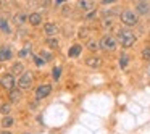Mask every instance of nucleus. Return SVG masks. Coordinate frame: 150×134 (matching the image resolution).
Instances as JSON below:
<instances>
[{
  "mask_svg": "<svg viewBox=\"0 0 150 134\" xmlns=\"http://www.w3.org/2000/svg\"><path fill=\"white\" fill-rule=\"evenodd\" d=\"M24 21H26V15H24V13H18L16 16H15V23L20 24V26L24 23Z\"/></svg>",
  "mask_w": 150,
  "mask_h": 134,
  "instance_id": "obj_22",
  "label": "nucleus"
},
{
  "mask_svg": "<svg viewBox=\"0 0 150 134\" xmlns=\"http://www.w3.org/2000/svg\"><path fill=\"white\" fill-rule=\"evenodd\" d=\"M116 0H102V4L103 5H108V4H115Z\"/></svg>",
  "mask_w": 150,
  "mask_h": 134,
  "instance_id": "obj_32",
  "label": "nucleus"
},
{
  "mask_svg": "<svg viewBox=\"0 0 150 134\" xmlns=\"http://www.w3.org/2000/svg\"><path fill=\"white\" fill-rule=\"evenodd\" d=\"M40 5H42V7H49V5H50V0H42V2H40Z\"/></svg>",
  "mask_w": 150,
  "mask_h": 134,
  "instance_id": "obj_31",
  "label": "nucleus"
},
{
  "mask_svg": "<svg viewBox=\"0 0 150 134\" xmlns=\"http://www.w3.org/2000/svg\"><path fill=\"white\" fill-rule=\"evenodd\" d=\"M142 58L144 60H150V47H145L142 50Z\"/></svg>",
  "mask_w": 150,
  "mask_h": 134,
  "instance_id": "obj_26",
  "label": "nucleus"
},
{
  "mask_svg": "<svg viewBox=\"0 0 150 134\" xmlns=\"http://www.w3.org/2000/svg\"><path fill=\"white\" fill-rule=\"evenodd\" d=\"M0 86L5 89V91H11V89L15 87V78L11 73H7V74H4L2 78H0Z\"/></svg>",
  "mask_w": 150,
  "mask_h": 134,
  "instance_id": "obj_5",
  "label": "nucleus"
},
{
  "mask_svg": "<svg viewBox=\"0 0 150 134\" xmlns=\"http://www.w3.org/2000/svg\"><path fill=\"white\" fill-rule=\"evenodd\" d=\"M11 57H13V53H11L10 47H8V45L0 47V60H2V62H8Z\"/></svg>",
  "mask_w": 150,
  "mask_h": 134,
  "instance_id": "obj_8",
  "label": "nucleus"
},
{
  "mask_svg": "<svg viewBox=\"0 0 150 134\" xmlns=\"http://www.w3.org/2000/svg\"><path fill=\"white\" fill-rule=\"evenodd\" d=\"M21 100V89L18 87V89H11L10 91V102L11 104H18V102Z\"/></svg>",
  "mask_w": 150,
  "mask_h": 134,
  "instance_id": "obj_11",
  "label": "nucleus"
},
{
  "mask_svg": "<svg viewBox=\"0 0 150 134\" xmlns=\"http://www.w3.org/2000/svg\"><path fill=\"white\" fill-rule=\"evenodd\" d=\"M121 21L124 26H136L137 24V15L131 10H124L121 13Z\"/></svg>",
  "mask_w": 150,
  "mask_h": 134,
  "instance_id": "obj_3",
  "label": "nucleus"
},
{
  "mask_svg": "<svg viewBox=\"0 0 150 134\" xmlns=\"http://www.w3.org/2000/svg\"><path fill=\"white\" fill-rule=\"evenodd\" d=\"M95 13H97V11H94V10H92L91 13L87 15V20H92V18H95Z\"/></svg>",
  "mask_w": 150,
  "mask_h": 134,
  "instance_id": "obj_30",
  "label": "nucleus"
},
{
  "mask_svg": "<svg viewBox=\"0 0 150 134\" xmlns=\"http://www.w3.org/2000/svg\"><path fill=\"white\" fill-rule=\"evenodd\" d=\"M52 76H53V79H55V81H58V79H60V76H62V69H60L58 66H57V68H53Z\"/></svg>",
  "mask_w": 150,
  "mask_h": 134,
  "instance_id": "obj_24",
  "label": "nucleus"
},
{
  "mask_svg": "<svg viewBox=\"0 0 150 134\" xmlns=\"http://www.w3.org/2000/svg\"><path fill=\"white\" fill-rule=\"evenodd\" d=\"M34 63H36L37 66H44L45 65V60L40 58V57H34Z\"/></svg>",
  "mask_w": 150,
  "mask_h": 134,
  "instance_id": "obj_27",
  "label": "nucleus"
},
{
  "mask_svg": "<svg viewBox=\"0 0 150 134\" xmlns=\"http://www.w3.org/2000/svg\"><path fill=\"white\" fill-rule=\"evenodd\" d=\"M29 107H31V108H36V107H37V102H31Z\"/></svg>",
  "mask_w": 150,
  "mask_h": 134,
  "instance_id": "obj_34",
  "label": "nucleus"
},
{
  "mask_svg": "<svg viewBox=\"0 0 150 134\" xmlns=\"http://www.w3.org/2000/svg\"><path fill=\"white\" fill-rule=\"evenodd\" d=\"M28 20H29L31 26H39V24L42 23V16H40V13H31Z\"/></svg>",
  "mask_w": 150,
  "mask_h": 134,
  "instance_id": "obj_14",
  "label": "nucleus"
},
{
  "mask_svg": "<svg viewBox=\"0 0 150 134\" xmlns=\"http://www.w3.org/2000/svg\"><path fill=\"white\" fill-rule=\"evenodd\" d=\"M127 65H129V57H127V53H121L120 57V66L121 68H127Z\"/></svg>",
  "mask_w": 150,
  "mask_h": 134,
  "instance_id": "obj_19",
  "label": "nucleus"
},
{
  "mask_svg": "<svg viewBox=\"0 0 150 134\" xmlns=\"http://www.w3.org/2000/svg\"><path fill=\"white\" fill-rule=\"evenodd\" d=\"M0 29H2V33H5V34L11 33V28H10V24H8V21L5 20V18H0Z\"/></svg>",
  "mask_w": 150,
  "mask_h": 134,
  "instance_id": "obj_17",
  "label": "nucleus"
},
{
  "mask_svg": "<svg viewBox=\"0 0 150 134\" xmlns=\"http://www.w3.org/2000/svg\"><path fill=\"white\" fill-rule=\"evenodd\" d=\"M24 73V66H23V63H15L13 66H11V74H18V76H21Z\"/></svg>",
  "mask_w": 150,
  "mask_h": 134,
  "instance_id": "obj_16",
  "label": "nucleus"
},
{
  "mask_svg": "<svg viewBox=\"0 0 150 134\" xmlns=\"http://www.w3.org/2000/svg\"><path fill=\"white\" fill-rule=\"evenodd\" d=\"M44 33H45L47 36H53V34L58 33V26H57L55 23H47L45 26H44Z\"/></svg>",
  "mask_w": 150,
  "mask_h": 134,
  "instance_id": "obj_12",
  "label": "nucleus"
},
{
  "mask_svg": "<svg viewBox=\"0 0 150 134\" xmlns=\"http://www.w3.org/2000/svg\"><path fill=\"white\" fill-rule=\"evenodd\" d=\"M50 92H52V86L50 84H42V86H39V87L36 89V99H45V97H49L50 95Z\"/></svg>",
  "mask_w": 150,
  "mask_h": 134,
  "instance_id": "obj_6",
  "label": "nucleus"
},
{
  "mask_svg": "<svg viewBox=\"0 0 150 134\" xmlns=\"http://www.w3.org/2000/svg\"><path fill=\"white\" fill-rule=\"evenodd\" d=\"M116 39H118V44H121L123 49H129V47H132L134 42H136V36L127 29H121L120 33H118Z\"/></svg>",
  "mask_w": 150,
  "mask_h": 134,
  "instance_id": "obj_1",
  "label": "nucleus"
},
{
  "mask_svg": "<svg viewBox=\"0 0 150 134\" xmlns=\"http://www.w3.org/2000/svg\"><path fill=\"white\" fill-rule=\"evenodd\" d=\"M40 58H44L45 62H50V60L53 58V55L50 52H47V50H42V52H40Z\"/></svg>",
  "mask_w": 150,
  "mask_h": 134,
  "instance_id": "obj_23",
  "label": "nucleus"
},
{
  "mask_svg": "<svg viewBox=\"0 0 150 134\" xmlns=\"http://www.w3.org/2000/svg\"><path fill=\"white\" fill-rule=\"evenodd\" d=\"M63 15H69V7H63Z\"/></svg>",
  "mask_w": 150,
  "mask_h": 134,
  "instance_id": "obj_33",
  "label": "nucleus"
},
{
  "mask_svg": "<svg viewBox=\"0 0 150 134\" xmlns=\"http://www.w3.org/2000/svg\"><path fill=\"white\" fill-rule=\"evenodd\" d=\"M2 134H11V133H8V131H4V133H2Z\"/></svg>",
  "mask_w": 150,
  "mask_h": 134,
  "instance_id": "obj_36",
  "label": "nucleus"
},
{
  "mask_svg": "<svg viewBox=\"0 0 150 134\" xmlns=\"http://www.w3.org/2000/svg\"><path fill=\"white\" fill-rule=\"evenodd\" d=\"M55 4L57 5H62V4H65V0H55Z\"/></svg>",
  "mask_w": 150,
  "mask_h": 134,
  "instance_id": "obj_35",
  "label": "nucleus"
},
{
  "mask_svg": "<svg viewBox=\"0 0 150 134\" xmlns=\"http://www.w3.org/2000/svg\"><path fill=\"white\" fill-rule=\"evenodd\" d=\"M78 5H79V8H81L82 11H92L94 7H95L94 0H79Z\"/></svg>",
  "mask_w": 150,
  "mask_h": 134,
  "instance_id": "obj_9",
  "label": "nucleus"
},
{
  "mask_svg": "<svg viewBox=\"0 0 150 134\" xmlns=\"http://www.w3.org/2000/svg\"><path fill=\"white\" fill-rule=\"evenodd\" d=\"M136 11L139 15H149L150 13V2L149 0H139L136 4Z\"/></svg>",
  "mask_w": 150,
  "mask_h": 134,
  "instance_id": "obj_7",
  "label": "nucleus"
},
{
  "mask_svg": "<svg viewBox=\"0 0 150 134\" xmlns=\"http://www.w3.org/2000/svg\"><path fill=\"white\" fill-rule=\"evenodd\" d=\"M28 52H29V47H26V49L21 50V52H20V57H26V55H28Z\"/></svg>",
  "mask_w": 150,
  "mask_h": 134,
  "instance_id": "obj_29",
  "label": "nucleus"
},
{
  "mask_svg": "<svg viewBox=\"0 0 150 134\" xmlns=\"http://www.w3.org/2000/svg\"><path fill=\"white\" fill-rule=\"evenodd\" d=\"M10 110H11V107L8 104H4L2 107H0V113H4V115H8V113H10Z\"/></svg>",
  "mask_w": 150,
  "mask_h": 134,
  "instance_id": "obj_25",
  "label": "nucleus"
},
{
  "mask_svg": "<svg viewBox=\"0 0 150 134\" xmlns=\"http://www.w3.org/2000/svg\"><path fill=\"white\" fill-rule=\"evenodd\" d=\"M11 124H13V118L8 116V115H5L4 120H2V126H4V128H10Z\"/></svg>",
  "mask_w": 150,
  "mask_h": 134,
  "instance_id": "obj_21",
  "label": "nucleus"
},
{
  "mask_svg": "<svg viewBox=\"0 0 150 134\" xmlns=\"http://www.w3.org/2000/svg\"><path fill=\"white\" fill-rule=\"evenodd\" d=\"M87 36H89V29H86V28H81V31H79V37H81V39H86Z\"/></svg>",
  "mask_w": 150,
  "mask_h": 134,
  "instance_id": "obj_28",
  "label": "nucleus"
},
{
  "mask_svg": "<svg viewBox=\"0 0 150 134\" xmlns=\"http://www.w3.org/2000/svg\"><path fill=\"white\" fill-rule=\"evenodd\" d=\"M86 47H87L91 52H98V49H100V42H98V39H89L87 44H86Z\"/></svg>",
  "mask_w": 150,
  "mask_h": 134,
  "instance_id": "obj_13",
  "label": "nucleus"
},
{
  "mask_svg": "<svg viewBox=\"0 0 150 134\" xmlns=\"http://www.w3.org/2000/svg\"><path fill=\"white\" fill-rule=\"evenodd\" d=\"M31 84H33V73L24 71L23 74L20 76V79H18V87H20L21 91H24V89H29Z\"/></svg>",
  "mask_w": 150,
  "mask_h": 134,
  "instance_id": "obj_4",
  "label": "nucleus"
},
{
  "mask_svg": "<svg viewBox=\"0 0 150 134\" xmlns=\"http://www.w3.org/2000/svg\"><path fill=\"white\" fill-rule=\"evenodd\" d=\"M100 47L103 50H107V52H115L118 47V39L110 36V34H107V36H103L100 39Z\"/></svg>",
  "mask_w": 150,
  "mask_h": 134,
  "instance_id": "obj_2",
  "label": "nucleus"
},
{
  "mask_svg": "<svg viewBox=\"0 0 150 134\" xmlns=\"http://www.w3.org/2000/svg\"><path fill=\"white\" fill-rule=\"evenodd\" d=\"M45 42H47V45H49L50 49H58V47H60V40L57 39V37L50 36L49 39H45Z\"/></svg>",
  "mask_w": 150,
  "mask_h": 134,
  "instance_id": "obj_18",
  "label": "nucleus"
},
{
  "mask_svg": "<svg viewBox=\"0 0 150 134\" xmlns=\"http://www.w3.org/2000/svg\"><path fill=\"white\" fill-rule=\"evenodd\" d=\"M102 26H103L105 29L111 28V26H113V18H110V16H103V18H102Z\"/></svg>",
  "mask_w": 150,
  "mask_h": 134,
  "instance_id": "obj_20",
  "label": "nucleus"
},
{
  "mask_svg": "<svg viewBox=\"0 0 150 134\" xmlns=\"http://www.w3.org/2000/svg\"><path fill=\"white\" fill-rule=\"evenodd\" d=\"M81 50H82L81 45H73L71 49H69V52H68V57L69 58H76V57L81 55Z\"/></svg>",
  "mask_w": 150,
  "mask_h": 134,
  "instance_id": "obj_15",
  "label": "nucleus"
},
{
  "mask_svg": "<svg viewBox=\"0 0 150 134\" xmlns=\"http://www.w3.org/2000/svg\"><path fill=\"white\" fill-rule=\"evenodd\" d=\"M86 65H87L89 68H100L102 58H98V57H87V58H86Z\"/></svg>",
  "mask_w": 150,
  "mask_h": 134,
  "instance_id": "obj_10",
  "label": "nucleus"
}]
</instances>
